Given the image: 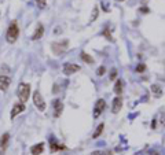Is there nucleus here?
Returning a JSON list of instances; mask_svg holds the SVG:
<instances>
[{
    "label": "nucleus",
    "instance_id": "1",
    "mask_svg": "<svg viewBox=\"0 0 165 155\" xmlns=\"http://www.w3.org/2000/svg\"><path fill=\"white\" fill-rule=\"evenodd\" d=\"M18 36H20V28H18V23L17 21H13L8 26V29H7V33H6V39L7 41L10 43V44H14L18 39Z\"/></svg>",
    "mask_w": 165,
    "mask_h": 155
},
{
    "label": "nucleus",
    "instance_id": "20",
    "mask_svg": "<svg viewBox=\"0 0 165 155\" xmlns=\"http://www.w3.org/2000/svg\"><path fill=\"white\" fill-rule=\"evenodd\" d=\"M36 3H37V6H39L40 8H44L45 7V0H36Z\"/></svg>",
    "mask_w": 165,
    "mask_h": 155
},
{
    "label": "nucleus",
    "instance_id": "27",
    "mask_svg": "<svg viewBox=\"0 0 165 155\" xmlns=\"http://www.w3.org/2000/svg\"><path fill=\"white\" fill-rule=\"evenodd\" d=\"M118 1H123V0H118Z\"/></svg>",
    "mask_w": 165,
    "mask_h": 155
},
{
    "label": "nucleus",
    "instance_id": "22",
    "mask_svg": "<svg viewBox=\"0 0 165 155\" xmlns=\"http://www.w3.org/2000/svg\"><path fill=\"white\" fill-rule=\"evenodd\" d=\"M103 73H105V66H100V67L96 70V74H98V76H102Z\"/></svg>",
    "mask_w": 165,
    "mask_h": 155
},
{
    "label": "nucleus",
    "instance_id": "13",
    "mask_svg": "<svg viewBox=\"0 0 165 155\" xmlns=\"http://www.w3.org/2000/svg\"><path fill=\"white\" fill-rule=\"evenodd\" d=\"M114 92H116V95H121V94H123V81H121L120 78L116 81V85H114Z\"/></svg>",
    "mask_w": 165,
    "mask_h": 155
},
{
    "label": "nucleus",
    "instance_id": "19",
    "mask_svg": "<svg viewBox=\"0 0 165 155\" xmlns=\"http://www.w3.org/2000/svg\"><path fill=\"white\" fill-rule=\"evenodd\" d=\"M145 70H146V65H143V63L138 65V67H136V71H139V73H143Z\"/></svg>",
    "mask_w": 165,
    "mask_h": 155
},
{
    "label": "nucleus",
    "instance_id": "2",
    "mask_svg": "<svg viewBox=\"0 0 165 155\" xmlns=\"http://www.w3.org/2000/svg\"><path fill=\"white\" fill-rule=\"evenodd\" d=\"M29 95H30V85L21 82L18 85V97H20L21 103H26L28 99H29Z\"/></svg>",
    "mask_w": 165,
    "mask_h": 155
},
{
    "label": "nucleus",
    "instance_id": "5",
    "mask_svg": "<svg viewBox=\"0 0 165 155\" xmlns=\"http://www.w3.org/2000/svg\"><path fill=\"white\" fill-rule=\"evenodd\" d=\"M80 66L76 65V63H66L65 66H63V73H65L66 76H72L75 74V73H77V71H80Z\"/></svg>",
    "mask_w": 165,
    "mask_h": 155
},
{
    "label": "nucleus",
    "instance_id": "25",
    "mask_svg": "<svg viewBox=\"0 0 165 155\" xmlns=\"http://www.w3.org/2000/svg\"><path fill=\"white\" fill-rule=\"evenodd\" d=\"M140 11H142L143 14H146V13H149V8H146V7H142V8H140Z\"/></svg>",
    "mask_w": 165,
    "mask_h": 155
},
{
    "label": "nucleus",
    "instance_id": "24",
    "mask_svg": "<svg viewBox=\"0 0 165 155\" xmlns=\"http://www.w3.org/2000/svg\"><path fill=\"white\" fill-rule=\"evenodd\" d=\"M92 155H106V154H105L103 151H94L92 152Z\"/></svg>",
    "mask_w": 165,
    "mask_h": 155
},
{
    "label": "nucleus",
    "instance_id": "18",
    "mask_svg": "<svg viewBox=\"0 0 165 155\" xmlns=\"http://www.w3.org/2000/svg\"><path fill=\"white\" fill-rule=\"evenodd\" d=\"M96 16H98V6L94 7V13H92V15H91V22L94 19H96Z\"/></svg>",
    "mask_w": 165,
    "mask_h": 155
},
{
    "label": "nucleus",
    "instance_id": "17",
    "mask_svg": "<svg viewBox=\"0 0 165 155\" xmlns=\"http://www.w3.org/2000/svg\"><path fill=\"white\" fill-rule=\"evenodd\" d=\"M151 91H153V94H154V96H161V94H162V91L160 89V87L158 85H151Z\"/></svg>",
    "mask_w": 165,
    "mask_h": 155
},
{
    "label": "nucleus",
    "instance_id": "14",
    "mask_svg": "<svg viewBox=\"0 0 165 155\" xmlns=\"http://www.w3.org/2000/svg\"><path fill=\"white\" fill-rule=\"evenodd\" d=\"M80 58H81V61L85 62V63H94V58L88 55L87 52H81V54H80Z\"/></svg>",
    "mask_w": 165,
    "mask_h": 155
},
{
    "label": "nucleus",
    "instance_id": "7",
    "mask_svg": "<svg viewBox=\"0 0 165 155\" xmlns=\"http://www.w3.org/2000/svg\"><path fill=\"white\" fill-rule=\"evenodd\" d=\"M26 110V107H25V104L23 103H18V104H15V106L13 107V110H11V120H14L18 114H21V113H23V111Z\"/></svg>",
    "mask_w": 165,
    "mask_h": 155
},
{
    "label": "nucleus",
    "instance_id": "11",
    "mask_svg": "<svg viewBox=\"0 0 165 155\" xmlns=\"http://www.w3.org/2000/svg\"><path fill=\"white\" fill-rule=\"evenodd\" d=\"M43 33H44V26H43L41 23H39V25H37V28H36L35 34L32 36V39H33V40H39V39H41V37H43Z\"/></svg>",
    "mask_w": 165,
    "mask_h": 155
},
{
    "label": "nucleus",
    "instance_id": "8",
    "mask_svg": "<svg viewBox=\"0 0 165 155\" xmlns=\"http://www.w3.org/2000/svg\"><path fill=\"white\" fill-rule=\"evenodd\" d=\"M121 107H123V99H121L120 96L114 97L113 104H112V111H113L114 114H117V113H118V111L121 110Z\"/></svg>",
    "mask_w": 165,
    "mask_h": 155
},
{
    "label": "nucleus",
    "instance_id": "10",
    "mask_svg": "<svg viewBox=\"0 0 165 155\" xmlns=\"http://www.w3.org/2000/svg\"><path fill=\"white\" fill-rule=\"evenodd\" d=\"M10 84H11L10 77H7V76H0V89L6 91L7 88L10 87Z\"/></svg>",
    "mask_w": 165,
    "mask_h": 155
},
{
    "label": "nucleus",
    "instance_id": "15",
    "mask_svg": "<svg viewBox=\"0 0 165 155\" xmlns=\"http://www.w3.org/2000/svg\"><path fill=\"white\" fill-rule=\"evenodd\" d=\"M50 148H51V152H55V151H58V150H63L65 147L61 144H58L57 142H51L50 143Z\"/></svg>",
    "mask_w": 165,
    "mask_h": 155
},
{
    "label": "nucleus",
    "instance_id": "23",
    "mask_svg": "<svg viewBox=\"0 0 165 155\" xmlns=\"http://www.w3.org/2000/svg\"><path fill=\"white\" fill-rule=\"evenodd\" d=\"M103 34L106 36V37H107V39H109V40H113V37H112V36H110V32H109V29H105Z\"/></svg>",
    "mask_w": 165,
    "mask_h": 155
},
{
    "label": "nucleus",
    "instance_id": "9",
    "mask_svg": "<svg viewBox=\"0 0 165 155\" xmlns=\"http://www.w3.org/2000/svg\"><path fill=\"white\" fill-rule=\"evenodd\" d=\"M54 110H55V113H54V115L58 118L59 115L62 114V110H63V103H62L59 99H57V100H54Z\"/></svg>",
    "mask_w": 165,
    "mask_h": 155
},
{
    "label": "nucleus",
    "instance_id": "4",
    "mask_svg": "<svg viewBox=\"0 0 165 155\" xmlns=\"http://www.w3.org/2000/svg\"><path fill=\"white\" fill-rule=\"evenodd\" d=\"M8 140H10V135L8 133H4L0 137V155H4L7 151V147H8Z\"/></svg>",
    "mask_w": 165,
    "mask_h": 155
},
{
    "label": "nucleus",
    "instance_id": "6",
    "mask_svg": "<svg viewBox=\"0 0 165 155\" xmlns=\"http://www.w3.org/2000/svg\"><path fill=\"white\" fill-rule=\"evenodd\" d=\"M106 109V102L103 99H99L95 104V109H94V118H98L100 114L103 113V110Z\"/></svg>",
    "mask_w": 165,
    "mask_h": 155
},
{
    "label": "nucleus",
    "instance_id": "26",
    "mask_svg": "<svg viewBox=\"0 0 165 155\" xmlns=\"http://www.w3.org/2000/svg\"><path fill=\"white\" fill-rule=\"evenodd\" d=\"M151 154H153V155H157V154H158V152H155V151H153V152H151Z\"/></svg>",
    "mask_w": 165,
    "mask_h": 155
},
{
    "label": "nucleus",
    "instance_id": "3",
    "mask_svg": "<svg viewBox=\"0 0 165 155\" xmlns=\"http://www.w3.org/2000/svg\"><path fill=\"white\" fill-rule=\"evenodd\" d=\"M33 103H35V106L37 107L40 111L45 110V102L39 91H35V92H33Z\"/></svg>",
    "mask_w": 165,
    "mask_h": 155
},
{
    "label": "nucleus",
    "instance_id": "21",
    "mask_svg": "<svg viewBox=\"0 0 165 155\" xmlns=\"http://www.w3.org/2000/svg\"><path fill=\"white\" fill-rule=\"evenodd\" d=\"M117 77V70H112V73H110V80L114 81Z\"/></svg>",
    "mask_w": 165,
    "mask_h": 155
},
{
    "label": "nucleus",
    "instance_id": "12",
    "mask_svg": "<svg viewBox=\"0 0 165 155\" xmlns=\"http://www.w3.org/2000/svg\"><path fill=\"white\" fill-rule=\"evenodd\" d=\"M43 151H44V144L43 143H39V144L33 145L32 148H30V152L33 155H40V154H43Z\"/></svg>",
    "mask_w": 165,
    "mask_h": 155
},
{
    "label": "nucleus",
    "instance_id": "16",
    "mask_svg": "<svg viewBox=\"0 0 165 155\" xmlns=\"http://www.w3.org/2000/svg\"><path fill=\"white\" fill-rule=\"evenodd\" d=\"M103 128H105V124H99L96 128V130H95V133L92 135V137L94 139H96V137H99L100 135H102V132H103Z\"/></svg>",
    "mask_w": 165,
    "mask_h": 155
}]
</instances>
